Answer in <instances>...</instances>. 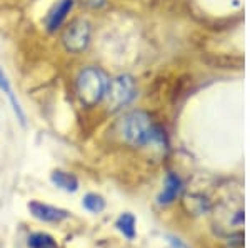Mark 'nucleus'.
I'll list each match as a JSON object with an SVG mask.
<instances>
[{
    "label": "nucleus",
    "instance_id": "f257e3e1",
    "mask_svg": "<svg viewBox=\"0 0 250 248\" xmlns=\"http://www.w3.org/2000/svg\"><path fill=\"white\" fill-rule=\"evenodd\" d=\"M107 74L99 67H85L79 72L77 80H75V90L77 97L83 105L94 107L100 103L105 97L108 87Z\"/></svg>",
    "mask_w": 250,
    "mask_h": 248
},
{
    "label": "nucleus",
    "instance_id": "f03ea898",
    "mask_svg": "<svg viewBox=\"0 0 250 248\" xmlns=\"http://www.w3.org/2000/svg\"><path fill=\"white\" fill-rule=\"evenodd\" d=\"M122 134L128 143L135 147H144L162 140V134L152 123L145 112H132L124 118Z\"/></svg>",
    "mask_w": 250,
    "mask_h": 248
},
{
    "label": "nucleus",
    "instance_id": "7ed1b4c3",
    "mask_svg": "<svg viewBox=\"0 0 250 248\" xmlns=\"http://www.w3.org/2000/svg\"><path fill=\"white\" fill-rule=\"evenodd\" d=\"M92 38V25L87 19H75L65 27L62 35V43L63 49L68 54L79 55L82 52H85L90 45Z\"/></svg>",
    "mask_w": 250,
    "mask_h": 248
},
{
    "label": "nucleus",
    "instance_id": "20e7f679",
    "mask_svg": "<svg viewBox=\"0 0 250 248\" xmlns=\"http://www.w3.org/2000/svg\"><path fill=\"white\" fill-rule=\"evenodd\" d=\"M135 98V82L128 75H119L108 82L104 100L110 110H120Z\"/></svg>",
    "mask_w": 250,
    "mask_h": 248
},
{
    "label": "nucleus",
    "instance_id": "39448f33",
    "mask_svg": "<svg viewBox=\"0 0 250 248\" xmlns=\"http://www.w3.org/2000/svg\"><path fill=\"white\" fill-rule=\"evenodd\" d=\"M75 5V0H57L54 5L48 9L45 19H43V27L48 34H54L65 23L68 14L72 12Z\"/></svg>",
    "mask_w": 250,
    "mask_h": 248
},
{
    "label": "nucleus",
    "instance_id": "423d86ee",
    "mask_svg": "<svg viewBox=\"0 0 250 248\" xmlns=\"http://www.w3.org/2000/svg\"><path fill=\"white\" fill-rule=\"evenodd\" d=\"M0 92H2L3 95L7 97V100H9L10 107H12V112H14V115L17 117L19 123L22 127L27 125V115H25V110H23L22 103H20V100L17 97V94H15L14 87H12L10 83V78L9 75L5 74V70L0 67Z\"/></svg>",
    "mask_w": 250,
    "mask_h": 248
},
{
    "label": "nucleus",
    "instance_id": "0eeeda50",
    "mask_svg": "<svg viewBox=\"0 0 250 248\" xmlns=\"http://www.w3.org/2000/svg\"><path fill=\"white\" fill-rule=\"evenodd\" d=\"M29 211L32 213V217H35L40 222H45V223H59L70 217V213L67 210L57 209V207L47 205V203L42 202H30Z\"/></svg>",
    "mask_w": 250,
    "mask_h": 248
},
{
    "label": "nucleus",
    "instance_id": "6e6552de",
    "mask_svg": "<svg viewBox=\"0 0 250 248\" xmlns=\"http://www.w3.org/2000/svg\"><path fill=\"white\" fill-rule=\"evenodd\" d=\"M180 191H182V180L177 177L175 173H168L165 177L162 193L159 195V203L160 205H168V203H172L173 200L179 197Z\"/></svg>",
    "mask_w": 250,
    "mask_h": 248
},
{
    "label": "nucleus",
    "instance_id": "1a4fd4ad",
    "mask_svg": "<svg viewBox=\"0 0 250 248\" xmlns=\"http://www.w3.org/2000/svg\"><path fill=\"white\" fill-rule=\"evenodd\" d=\"M50 182L54 183L57 189L68 191V193H74V191L79 190L80 183L79 178L75 177L70 172H63V170H54L50 173Z\"/></svg>",
    "mask_w": 250,
    "mask_h": 248
},
{
    "label": "nucleus",
    "instance_id": "9d476101",
    "mask_svg": "<svg viewBox=\"0 0 250 248\" xmlns=\"http://www.w3.org/2000/svg\"><path fill=\"white\" fill-rule=\"evenodd\" d=\"M115 227L125 238H128V240L135 238V217L132 213L120 215L119 220L115 222Z\"/></svg>",
    "mask_w": 250,
    "mask_h": 248
},
{
    "label": "nucleus",
    "instance_id": "9b49d317",
    "mask_svg": "<svg viewBox=\"0 0 250 248\" xmlns=\"http://www.w3.org/2000/svg\"><path fill=\"white\" fill-rule=\"evenodd\" d=\"M27 243H29V248H59L55 238L48 233H43V231L32 233Z\"/></svg>",
    "mask_w": 250,
    "mask_h": 248
},
{
    "label": "nucleus",
    "instance_id": "f8f14e48",
    "mask_svg": "<svg viewBox=\"0 0 250 248\" xmlns=\"http://www.w3.org/2000/svg\"><path fill=\"white\" fill-rule=\"evenodd\" d=\"M82 205L90 213H100V211L105 210V200L97 193H87L82 200Z\"/></svg>",
    "mask_w": 250,
    "mask_h": 248
},
{
    "label": "nucleus",
    "instance_id": "ddd939ff",
    "mask_svg": "<svg viewBox=\"0 0 250 248\" xmlns=\"http://www.w3.org/2000/svg\"><path fill=\"white\" fill-rule=\"evenodd\" d=\"M85 3H88V5H92V7H99L104 3V0H85Z\"/></svg>",
    "mask_w": 250,
    "mask_h": 248
}]
</instances>
